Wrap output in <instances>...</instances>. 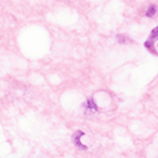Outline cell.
<instances>
[{"label": "cell", "mask_w": 158, "mask_h": 158, "mask_svg": "<svg viewBox=\"0 0 158 158\" xmlns=\"http://www.w3.org/2000/svg\"><path fill=\"white\" fill-rule=\"evenodd\" d=\"M156 37H158V26L154 27V29L152 30V34H151V37H149V40H148V41H154L153 39H156Z\"/></svg>", "instance_id": "3957f363"}, {"label": "cell", "mask_w": 158, "mask_h": 158, "mask_svg": "<svg viewBox=\"0 0 158 158\" xmlns=\"http://www.w3.org/2000/svg\"><path fill=\"white\" fill-rule=\"evenodd\" d=\"M156 13H157V8H156L154 5H152V6H151V8H149V9L147 10L146 15H147V16H149V18H152V16H153V15H154Z\"/></svg>", "instance_id": "7a4b0ae2"}, {"label": "cell", "mask_w": 158, "mask_h": 158, "mask_svg": "<svg viewBox=\"0 0 158 158\" xmlns=\"http://www.w3.org/2000/svg\"><path fill=\"white\" fill-rule=\"evenodd\" d=\"M81 136H84V132H82V131L76 132L75 136H73V142H75V144H76L77 147H81L82 149H86V146L81 144V141H80V137H81Z\"/></svg>", "instance_id": "6da1fadb"}]
</instances>
